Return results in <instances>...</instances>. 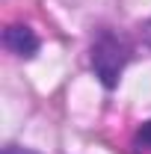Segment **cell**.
<instances>
[{
    "label": "cell",
    "instance_id": "6da1fadb",
    "mask_svg": "<svg viewBox=\"0 0 151 154\" xmlns=\"http://www.w3.org/2000/svg\"><path fill=\"white\" fill-rule=\"evenodd\" d=\"M128 59H131V48L125 45V38L113 36V33H104L92 48V65L98 77L104 80V86H116Z\"/></svg>",
    "mask_w": 151,
    "mask_h": 154
},
{
    "label": "cell",
    "instance_id": "7a4b0ae2",
    "mask_svg": "<svg viewBox=\"0 0 151 154\" xmlns=\"http://www.w3.org/2000/svg\"><path fill=\"white\" fill-rule=\"evenodd\" d=\"M3 45H6L12 54H18V57H33V54L39 51L36 33H33L30 27H21V24L9 27V30L3 33Z\"/></svg>",
    "mask_w": 151,
    "mask_h": 154
},
{
    "label": "cell",
    "instance_id": "3957f363",
    "mask_svg": "<svg viewBox=\"0 0 151 154\" xmlns=\"http://www.w3.org/2000/svg\"><path fill=\"white\" fill-rule=\"evenodd\" d=\"M136 145H139V148H151V122H145L142 131L136 134Z\"/></svg>",
    "mask_w": 151,
    "mask_h": 154
},
{
    "label": "cell",
    "instance_id": "277c9868",
    "mask_svg": "<svg viewBox=\"0 0 151 154\" xmlns=\"http://www.w3.org/2000/svg\"><path fill=\"white\" fill-rule=\"evenodd\" d=\"M3 154H33V151H27V148H18V145H6V148H3Z\"/></svg>",
    "mask_w": 151,
    "mask_h": 154
},
{
    "label": "cell",
    "instance_id": "5b68a950",
    "mask_svg": "<svg viewBox=\"0 0 151 154\" xmlns=\"http://www.w3.org/2000/svg\"><path fill=\"white\" fill-rule=\"evenodd\" d=\"M145 45H148V48H151V21H148V24H145Z\"/></svg>",
    "mask_w": 151,
    "mask_h": 154
}]
</instances>
